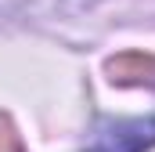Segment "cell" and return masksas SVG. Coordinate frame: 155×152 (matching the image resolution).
<instances>
[{
	"label": "cell",
	"instance_id": "6da1fadb",
	"mask_svg": "<svg viewBox=\"0 0 155 152\" xmlns=\"http://www.w3.org/2000/svg\"><path fill=\"white\" fill-rule=\"evenodd\" d=\"M155 145V116L148 119H101L87 152H144Z\"/></svg>",
	"mask_w": 155,
	"mask_h": 152
},
{
	"label": "cell",
	"instance_id": "7a4b0ae2",
	"mask_svg": "<svg viewBox=\"0 0 155 152\" xmlns=\"http://www.w3.org/2000/svg\"><path fill=\"white\" fill-rule=\"evenodd\" d=\"M108 80L112 83H123V87H141V83L155 87V58L144 54V51L116 54L108 62Z\"/></svg>",
	"mask_w": 155,
	"mask_h": 152
},
{
	"label": "cell",
	"instance_id": "3957f363",
	"mask_svg": "<svg viewBox=\"0 0 155 152\" xmlns=\"http://www.w3.org/2000/svg\"><path fill=\"white\" fill-rule=\"evenodd\" d=\"M0 152H22V134L7 116H0Z\"/></svg>",
	"mask_w": 155,
	"mask_h": 152
}]
</instances>
